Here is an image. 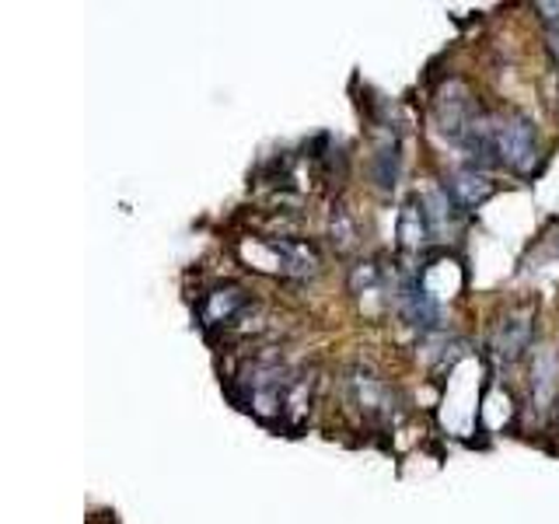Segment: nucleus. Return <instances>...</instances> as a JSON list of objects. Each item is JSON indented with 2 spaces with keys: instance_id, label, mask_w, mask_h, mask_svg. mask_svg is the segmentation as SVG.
Returning a JSON list of instances; mask_svg holds the SVG:
<instances>
[{
  "instance_id": "f257e3e1",
  "label": "nucleus",
  "mask_w": 559,
  "mask_h": 524,
  "mask_svg": "<svg viewBox=\"0 0 559 524\" xmlns=\"http://www.w3.org/2000/svg\"><path fill=\"white\" fill-rule=\"evenodd\" d=\"M493 144H497V165L511 168L518 175H528L538 162V133L535 122L521 112L493 116Z\"/></svg>"
},
{
  "instance_id": "f03ea898",
  "label": "nucleus",
  "mask_w": 559,
  "mask_h": 524,
  "mask_svg": "<svg viewBox=\"0 0 559 524\" xmlns=\"http://www.w3.org/2000/svg\"><path fill=\"white\" fill-rule=\"evenodd\" d=\"M476 119H479V109H476L472 92L462 81H448L441 92H437V98H433V122H437V133L448 136L451 144H462Z\"/></svg>"
},
{
  "instance_id": "7ed1b4c3",
  "label": "nucleus",
  "mask_w": 559,
  "mask_h": 524,
  "mask_svg": "<svg viewBox=\"0 0 559 524\" xmlns=\"http://www.w3.org/2000/svg\"><path fill=\"white\" fill-rule=\"evenodd\" d=\"M532 319H535V311L528 305L500 314L497 332H493V349L503 364H514L518 357H524V349L532 343Z\"/></svg>"
},
{
  "instance_id": "20e7f679",
  "label": "nucleus",
  "mask_w": 559,
  "mask_h": 524,
  "mask_svg": "<svg viewBox=\"0 0 559 524\" xmlns=\"http://www.w3.org/2000/svg\"><path fill=\"white\" fill-rule=\"evenodd\" d=\"M448 196L459 203L462 210H476L483 206L489 196H493V182H489V175L476 165H465V168H454L448 175Z\"/></svg>"
},
{
  "instance_id": "39448f33",
  "label": "nucleus",
  "mask_w": 559,
  "mask_h": 524,
  "mask_svg": "<svg viewBox=\"0 0 559 524\" xmlns=\"http://www.w3.org/2000/svg\"><path fill=\"white\" fill-rule=\"evenodd\" d=\"M349 395H354L357 409L367 416H389L392 413V389L378 381L371 371H357L349 378Z\"/></svg>"
},
{
  "instance_id": "423d86ee",
  "label": "nucleus",
  "mask_w": 559,
  "mask_h": 524,
  "mask_svg": "<svg viewBox=\"0 0 559 524\" xmlns=\"http://www.w3.org/2000/svg\"><path fill=\"white\" fill-rule=\"evenodd\" d=\"M266 252L276 255L280 273H287V276H311L319 270V252L305 241H290V238L266 241Z\"/></svg>"
},
{
  "instance_id": "0eeeda50",
  "label": "nucleus",
  "mask_w": 559,
  "mask_h": 524,
  "mask_svg": "<svg viewBox=\"0 0 559 524\" xmlns=\"http://www.w3.org/2000/svg\"><path fill=\"white\" fill-rule=\"evenodd\" d=\"M245 308V290L235 284L214 287L203 297V325H227Z\"/></svg>"
},
{
  "instance_id": "6e6552de",
  "label": "nucleus",
  "mask_w": 559,
  "mask_h": 524,
  "mask_svg": "<svg viewBox=\"0 0 559 524\" xmlns=\"http://www.w3.org/2000/svg\"><path fill=\"white\" fill-rule=\"evenodd\" d=\"M430 235H433V224H430V214H427V203L424 200H409L406 210H402V217H399V238H402V245L419 249V245H424Z\"/></svg>"
},
{
  "instance_id": "1a4fd4ad",
  "label": "nucleus",
  "mask_w": 559,
  "mask_h": 524,
  "mask_svg": "<svg viewBox=\"0 0 559 524\" xmlns=\"http://www.w3.org/2000/svg\"><path fill=\"white\" fill-rule=\"evenodd\" d=\"M399 301H402V311H406V319L419 329H430L437 322V301L430 297L427 287H419V284H406L399 294Z\"/></svg>"
},
{
  "instance_id": "9d476101",
  "label": "nucleus",
  "mask_w": 559,
  "mask_h": 524,
  "mask_svg": "<svg viewBox=\"0 0 559 524\" xmlns=\"http://www.w3.org/2000/svg\"><path fill=\"white\" fill-rule=\"evenodd\" d=\"M354 221H349V214L346 210H336V214H332V241L340 245V249H349V245H354Z\"/></svg>"
}]
</instances>
